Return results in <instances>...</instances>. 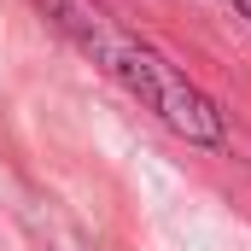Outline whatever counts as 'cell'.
I'll use <instances>...</instances> for the list:
<instances>
[{
	"instance_id": "7a4b0ae2",
	"label": "cell",
	"mask_w": 251,
	"mask_h": 251,
	"mask_svg": "<svg viewBox=\"0 0 251 251\" xmlns=\"http://www.w3.org/2000/svg\"><path fill=\"white\" fill-rule=\"evenodd\" d=\"M222 6H228V12H234L240 24H251V0H222Z\"/></svg>"
},
{
	"instance_id": "6da1fadb",
	"label": "cell",
	"mask_w": 251,
	"mask_h": 251,
	"mask_svg": "<svg viewBox=\"0 0 251 251\" xmlns=\"http://www.w3.org/2000/svg\"><path fill=\"white\" fill-rule=\"evenodd\" d=\"M35 6L53 18V29H59L100 76H111L128 100H134L140 111H152L170 134H181L187 146L228 152L234 134H228L222 105L193 82L187 70H176L152 41H140L123 18H111L100 0H35Z\"/></svg>"
}]
</instances>
